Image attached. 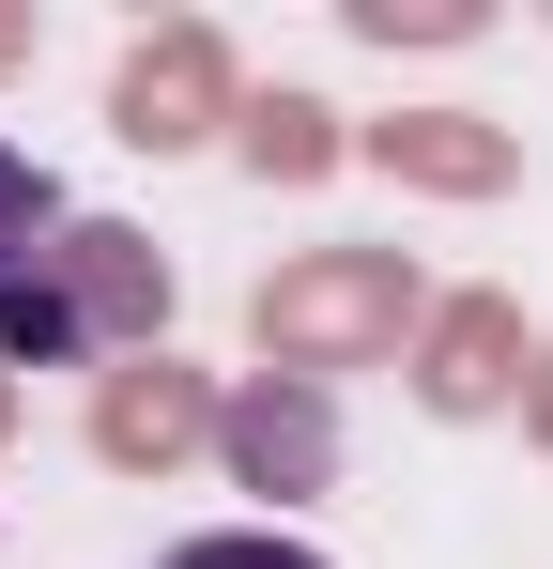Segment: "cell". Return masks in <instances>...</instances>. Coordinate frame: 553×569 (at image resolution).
Listing matches in <instances>:
<instances>
[{
	"label": "cell",
	"instance_id": "1",
	"mask_svg": "<svg viewBox=\"0 0 553 569\" xmlns=\"http://www.w3.org/2000/svg\"><path fill=\"white\" fill-rule=\"evenodd\" d=\"M47 247H62V186H47V170L0 139V308L31 292V262H47Z\"/></svg>",
	"mask_w": 553,
	"mask_h": 569
},
{
	"label": "cell",
	"instance_id": "2",
	"mask_svg": "<svg viewBox=\"0 0 553 569\" xmlns=\"http://www.w3.org/2000/svg\"><path fill=\"white\" fill-rule=\"evenodd\" d=\"M154 569H323V555L276 539V523H215V539H184V555H154Z\"/></svg>",
	"mask_w": 553,
	"mask_h": 569
}]
</instances>
